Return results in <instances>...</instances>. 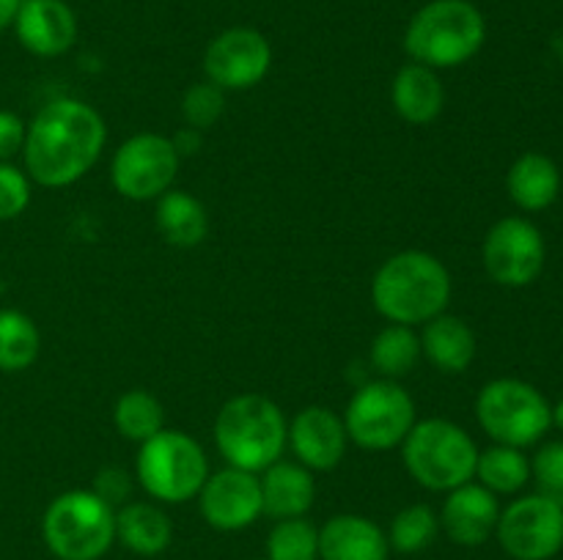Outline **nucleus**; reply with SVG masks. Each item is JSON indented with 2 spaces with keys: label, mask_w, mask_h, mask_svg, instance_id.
<instances>
[{
  "label": "nucleus",
  "mask_w": 563,
  "mask_h": 560,
  "mask_svg": "<svg viewBox=\"0 0 563 560\" xmlns=\"http://www.w3.org/2000/svg\"><path fill=\"white\" fill-rule=\"evenodd\" d=\"M22 0H0V33L9 25H14V16L20 11Z\"/></svg>",
  "instance_id": "obj_37"
},
{
  "label": "nucleus",
  "mask_w": 563,
  "mask_h": 560,
  "mask_svg": "<svg viewBox=\"0 0 563 560\" xmlns=\"http://www.w3.org/2000/svg\"><path fill=\"white\" fill-rule=\"evenodd\" d=\"M553 423H555V426H559L561 432H563V395H561L559 404L553 406Z\"/></svg>",
  "instance_id": "obj_38"
},
{
  "label": "nucleus",
  "mask_w": 563,
  "mask_h": 560,
  "mask_svg": "<svg viewBox=\"0 0 563 560\" xmlns=\"http://www.w3.org/2000/svg\"><path fill=\"white\" fill-rule=\"evenodd\" d=\"M157 231L168 245L196 247L209 234V214L196 195L185 190H168L157 198Z\"/></svg>",
  "instance_id": "obj_24"
},
{
  "label": "nucleus",
  "mask_w": 563,
  "mask_h": 560,
  "mask_svg": "<svg viewBox=\"0 0 563 560\" xmlns=\"http://www.w3.org/2000/svg\"><path fill=\"white\" fill-rule=\"evenodd\" d=\"M440 527L445 536L460 547H482L500 519L498 494L489 492L482 483H462V486L445 492L443 511H440Z\"/></svg>",
  "instance_id": "obj_16"
},
{
  "label": "nucleus",
  "mask_w": 563,
  "mask_h": 560,
  "mask_svg": "<svg viewBox=\"0 0 563 560\" xmlns=\"http://www.w3.org/2000/svg\"><path fill=\"white\" fill-rule=\"evenodd\" d=\"M388 533L361 514H335L319 527V560H388Z\"/></svg>",
  "instance_id": "obj_18"
},
{
  "label": "nucleus",
  "mask_w": 563,
  "mask_h": 560,
  "mask_svg": "<svg viewBox=\"0 0 563 560\" xmlns=\"http://www.w3.org/2000/svg\"><path fill=\"white\" fill-rule=\"evenodd\" d=\"M137 483L159 503L181 505L198 497L209 475V461L201 445L179 428H163L141 443L135 461Z\"/></svg>",
  "instance_id": "obj_7"
},
{
  "label": "nucleus",
  "mask_w": 563,
  "mask_h": 560,
  "mask_svg": "<svg viewBox=\"0 0 563 560\" xmlns=\"http://www.w3.org/2000/svg\"><path fill=\"white\" fill-rule=\"evenodd\" d=\"M401 461L423 489L451 492L476 478L478 448L462 426L445 417H429L410 428L401 443Z\"/></svg>",
  "instance_id": "obj_5"
},
{
  "label": "nucleus",
  "mask_w": 563,
  "mask_h": 560,
  "mask_svg": "<svg viewBox=\"0 0 563 560\" xmlns=\"http://www.w3.org/2000/svg\"><path fill=\"white\" fill-rule=\"evenodd\" d=\"M223 110H225V91L209 80L196 82V86L187 88L185 97H181V115H185V124L198 132L218 124Z\"/></svg>",
  "instance_id": "obj_31"
},
{
  "label": "nucleus",
  "mask_w": 563,
  "mask_h": 560,
  "mask_svg": "<svg viewBox=\"0 0 563 560\" xmlns=\"http://www.w3.org/2000/svg\"><path fill=\"white\" fill-rule=\"evenodd\" d=\"M372 302L390 324H427L449 307L451 275L432 253L401 250L374 275Z\"/></svg>",
  "instance_id": "obj_2"
},
{
  "label": "nucleus",
  "mask_w": 563,
  "mask_h": 560,
  "mask_svg": "<svg viewBox=\"0 0 563 560\" xmlns=\"http://www.w3.org/2000/svg\"><path fill=\"white\" fill-rule=\"evenodd\" d=\"M390 102L407 124H432L445 108V88L438 71L423 64H407L390 82Z\"/></svg>",
  "instance_id": "obj_20"
},
{
  "label": "nucleus",
  "mask_w": 563,
  "mask_h": 560,
  "mask_svg": "<svg viewBox=\"0 0 563 560\" xmlns=\"http://www.w3.org/2000/svg\"><path fill=\"white\" fill-rule=\"evenodd\" d=\"M423 357L421 335L407 324H388L379 329L368 349V360L383 379H399L410 373Z\"/></svg>",
  "instance_id": "obj_25"
},
{
  "label": "nucleus",
  "mask_w": 563,
  "mask_h": 560,
  "mask_svg": "<svg viewBox=\"0 0 563 560\" xmlns=\"http://www.w3.org/2000/svg\"><path fill=\"white\" fill-rule=\"evenodd\" d=\"M476 417L498 445L528 448L553 426V406L542 390L522 379H493L476 399Z\"/></svg>",
  "instance_id": "obj_8"
},
{
  "label": "nucleus",
  "mask_w": 563,
  "mask_h": 560,
  "mask_svg": "<svg viewBox=\"0 0 563 560\" xmlns=\"http://www.w3.org/2000/svg\"><path fill=\"white\" fill-rule=\"evenodd\" d=\"M115 541L141 558H154L174 541V522L154 503H124L115 511Z\"/></svg>",
  "instance_id": "obj_22"
},
{
  "label": "nucleus",
  "mask_w": 563,
  "mask_h": 560,
  "mask_svg": "<svg viewBox=\"0 0 563 560\" xmlns=\"http://www.w3.org/2000/svg\"><path fill=\"white\" fill-rule=\"evenodd\" d=\"M14 31L27 53L55 58L75 44L77 20L64 0H22Z\"/></svg>",
  "instance_id": "obj_17"
},
{
  "label": "nucleus",
  "mask_w": 563,
  "mask_h": 560,
  "mask_svg": "<svg viewBox=\"0 0 563 560\" xmlns=\"http://www.w3.org/2000/svg\"><path fill=\"white\" fill-rule=\"evenodd\" d=\"M27 124L11 110H0V163H9L25 146Z\"/></svg>",
  "instance_id": "obj_35"
},
{
  "label": "nucleus",
  "mask_w": 563,
  "mask_h": 560,
  "mask_svg": "<svg viewBox=\"0 0 563 560\" xmlns=\"http://www.w3.org/2000/svg\"><path fill=\"white\" fill-rule=\"evenodd\" d=\"M38 349H42V335L33 318L14 307L0 311V371H25L36 362Z\"/></svg>",
  "instance_id": "obj_27"
},
{
  "label": "nucleus",
  "mask_w": 563,
  "mask_h": 560,
  "mask_svg": "<svg viewBox=\"0 0 563 560\" xmlns=\"http://www.w3.org/2000/svg\"><path fill=\"white\" fill-rule=\"evenodd\" d=\"M346 426L344 417L330 406H306L289 423V439L297 461L308 470H333L346 453Z\"/></svg>",
  "instance_id": "obj_15"
},
{
  "label": "nucleus",
  "mask_w": 563,
  "mask_h": 560,
  "mask_svg": "<svg viewBox=\"0 0 563 560\" xmlns=\"http://www.w3.org/2000/svg\"><path fill=\"white\" fill-rule=\"evenodd\" d=\"M482 258L495 283L506 289H522L542 275L548 245L542 231L531 220L504 217L484 236Z\"/></svg>",
  "instance_id": "obj_12"
},
{
  "label": "nucleus",
  "mask_w": 563,
  "mask_h": 560,
  "mask_svg": "<svg viewBox=\"0 0 563 560\" xmlns=\"http://www.w3.org/2000/svg\"><path fill=\"white\" fill-rule=\"evenodd\" d=\"M476 478L493 494H515L531 481V461L522 448L495 443L493 448L478 453Z\"/></svg>",
  "instance_id": "obj_26"
},
{
  "label": "nucleus",
  "mask_w": 563,
  "mask_h": 560,
  "mask_svg": "<svg viewBox=\"0 0 563 560\" xmlns=\"http://www.w3.org/2000/svg\"><path fill=\"white\" fill-rule=\"evenodd\" d=\"M531 478L537 481L539 494L559 500L563 505V439L544 443L531 461Z\"/></svg>",
  "instance_id": "obj_32"
},
{
  "label": "nucleus",
  "mask_w": 563,
  "mask_h": 560,
  "mask_svg": "<svg viewBox=\"0 0 563 560\" xmlns=\"http://www.w3.org/2000/svg\"><path fill=\"white\" fill-rule=\"evenodd\" d=\"M500 547L515 560H550L563 549V505L544 494H526L500 511Z\"/></svg>",
  "instance_id": "obj_11"
},
{
  "label": "nucleus",
  "mask_w": 563,
  "mask_h": 560,
  "mask_svg": "<svg viewBox=\"0 0 563 560\" xmlns=\"http://www.w3.org/2000/svg\"><path fill=\"white\" fill-rule=\"evenodd\" d=\"M258 560H269V558H258Z\"/></svg>",
  "instance_id": "obj_39"
},
{
  "label": "nucleus",
  "mask_w": 563,
  "mask_h": 560,
  "mask_svg": "<svg viewBox=\"0 0 563 560\" xmlns=\"http://www.w3.org/2000/svg\"><path fill=\"white\" fill-rule=\"evenodd\" d=\"M31 203V181L11 163H0V223L20 217Z\"/></svg>",
  "instance_id": "obj_33"
},
{
  "label": "nucleus",
  "mask_w": 563,
  "mask_h": 560,
  "mask_svg": "<svg viewBox=\"0 0 563 560\" xmlns=\"http://www.w3.org/2000/svg\"><path fill=\"white\" fill-rule=\"evenodd\" d=\"M93 492L115 508V505L126 503V497L132 492V481L126 475V470H121V467H104V470H99L97 481H93Z\"/></svg>",
  "instance_id": "obj_34"
},
{
  "label": "nucleus",
  "mask_w": 563,
  "mask_h": 560,
  "mask_svg": "<svg viewBox=\"0 0 563 560\" xmlns=\"http://www.w3.org/2000/svg\"><path fill=\"white\" fill-rule=\"evenodd\" d=\"M289 423L280 406L267 395H234L214 417V443L229 467L264 472L284 456Z\"/></svg>",
  "instance_id": "obj_3"
},
{
  "label": "nucleus",
  "mask_w": 563,
  "mask_h": 560,
  "mask_svg": "<svg viewBox=\"0 0 563 560\" xmlns=\"http://www.w3.org/2000/svg\"><path fill=\"white\" fill-rule=\"evenodd\" d=\"M113 423L119 428V434L130 443H146L154 434H159L165 428V410L159 404L157 395H152L148 390H126L119 401H115L113 410Z\"/></svg>",
  "instance_id": "obj_28"
},
{
  "label": "nucleus",
  "mask_w": 563,
  "mask_h": 560,
  "mask_svg": "<svg viewBox=\"0 0 563 560\" xmlns=\"http://www.w3.org/2000/svg\"><path fill=\"white\" fill-rule=\"evenodd\" d=\"M506 190L522 212H542V209L553 206L561 192L559 165L548 154H522L506 173Z\"/></svg>",
  "instance_id": "obj_23"
},
{
  "label": "nucleus",
  "mask_w": 563,
  "mask_h": 560,
  "mask_svg": "<svg viewBox=\"0 0 563 560\" xmlns=\"http://www.w3.org/2000/svg\"><path fill=\"white\" fill-rule=\"evenodd\" d=\"M418 412L412 395L394 379L366 382L346 406V437L366 450H390L405 443L416 426Z\"/></svg>",
  "instance_id": "obj_9"
},
{
  "label": "nucleus",
  "mask_w": 563,
  "mask_h": 560,
  "mask_svg": "<svg viewBox=\"0 0 563 560\" xmlns=\"http://www.w3.org/2000/svg\"><path fill=\"white\" fill-rule=\"evenodd\" d=\"M108 130L104 119L80 99H55L27 124L25 170L42 187H69L97 165Z\"/></svg>",
  "instance_id": "obj_1"
},
{
  "label": "nucleus",
  "mask_w": 563,
  "mask_h": 560,
  "mask_svg": "<svg viewBox=\"0 0 563 560\" xmlns=\"http://www.w3.org/2000/svg\"><path fill=\"white\" fill-rule=\"evenodd\" d=\"M198 508L209 527L223 533H236L251 527L262 508V483L256 472L223 467L218 472H209L198 492Z\"/></svg>",
  "instance_id": "obj_14"
},
{
  "label": "nucleus",
  "mask_w": 563,
  "mask_h": 560,
  "mask_svg": "<svg viewBox=\"0 0 563 560\" xmlns=\"http://www.w3.org/2000/svg\"><path fill=\"white\" fill-rule=\"evenodd\" d=\"M262 483V508L264 514L278 519H295L311 511L313 497H317V483L308 467L300 461L278 459L269 464L258 478Z\"/></svg>",
  "instance_id": "obj_19"
},
{
  "label": "nucleus",
  "mask_w": 563,
  "mask_h": 560,
  "mask_svg": "<svg viewBox=\"0 0 563 560\" xmlns=\"http://www.w3.org/2000/svg\"><path fill=\"white\" fill-rule=\"evenodd\" d=\"M273 47L253 27H229L209 42L203 75L223 91H247L267 77Z\"/></svg>",
  "instance_id": "obj_13"
},
{
  "label": "nucleus",
  "mask_w": 563,
  "mask_h": 560,
  "mask_svg": "<svg viewBox=\"0 0 563 560\" xmlns=\"http://www.w3.org/2000/svg\"><path fill=\"white\" fill-rule=\"evenodd\" d=\"M440 533V516L427 503L405 505L399 514L394 516L388 530L390 549L401 555H418L434 544Z\"/></svg>",
  "instance_id": "obj_29"
},
{
  "label": "nucleus",
  "mask_w": 563,
  "mask_h": 560,
  "mask_svg": "<svg viewBox=\"0 0 563 560\" xmlns=\"http://www.w3.org/2000/svg\"><path fill=\"white\" fill-rule=\"evenodd\" d=\"M487 22L471 0H432L410 20L405 49L429 69L462 66L484 47Z\"/></svg>",
  "instance_id": "obj_4"
},
{
  "label": "nucleus",
  "mask_w": 563,
  "mask_h": 560,
  "mask_svg": "<svg viewBox=\"0 0 563 560\" xmlns=\"http://www.w3.org/2000/svg\"><path fill=\"white\" fill-rule=\"evenodd\" d=\"M476 333L460 316L429 318L421 333V351L440 373H465L476 360Z\"/></svg>",
  "instance_id": "obj_21"
},
{
  "label": "nucleus",
  "mask_w": 563,
  "mask_h": 560,
  "mask_svg": "<svg viewBox=\"0 0 563 560\" xmlns=\"http://www.w3.org/2000/svg\"><path fill=\"white\" fill-rule=\"evenodd\" d=\"M179 152L174 141L157 132L132 135L115 148L110 163V179L119 195L130 201H157L170 190L179 173Z\"/></svg>",
  "instance_id": "obj_10"
},
{
  "label": "nucleus",
  "mask_w": 563,
  "mask_h": 560,
  "mask_svg": "<svg viewBox=\"0 0 563 560\" xmlns=\"http://www.w3.org/2000/svg\"><path fill=\"white\" fill-rule=\"evenodd\" d=\"M174 141V148L181 154H196L198 148H201V132L192 130V126H185L181 132H176V137H170Z\"/></svg>",
  "instance_id": "obj_36"
},
{
  "label": "nucleus",
  "mask_w": 563,
  "mask_h": 560,
  "mask_svg": "<svg viewBox=\"0 0 563 560\" xmlns=\"http://www.w3.org/2000/svg\"><path fill=\"white\" fill-rule=\"evenodd\" d=\"M42 536L58 560H99L115 541V508L93 489H71L47 505Z\"/></svg>",
  "instance_id": "obj_6"
},
{
  "label": "nucleus",
  "mask_w": 563,
  "mask_h": 560,
  "mask_svg": "<svg viewBox=\"0 0 563 560\" xmlns=\"http://www.w3.org/2000/svg\"><path fill=\"white\" fill-rule=\"evenodd\" d=\"M269 560H319V527L306 516L278 519L267 536Z\"/></svg>",
  "instance_id": "obj_30"
}]
</instances>
